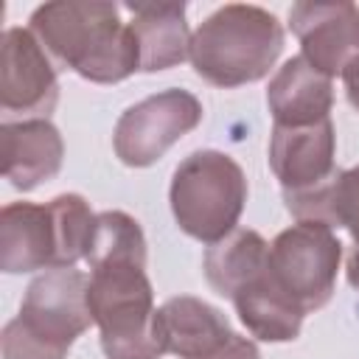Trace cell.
<instances>
[{"mask_svg": "<svg viewBox=\"0 0 359 359\" xmlns=\"http://www.w3.org/2000/svg\"><path fill=\"white\" fill-rule=\"evenodd\" d=\"M31 34L62 67L93 84H118L140 70V50L115 3L56 0L34 8Z\"/></svg>", "mask_w": 359, "mask_h": 359, "instance_id": "6da1fadb", "label": "cell"}, {"mask_svg": "<svg viewBox=\"0 0 359 359\" xmlns=\"http://www.w3.org/2000/svg\"><path fill=\"white\" fill-rule=\"evenodd\" d=\"M283 50V25L261 6L227 3L191 36V65L213 87H241L264 79Z\"/></svg>", "mask_w": 359, "mask_h": 359, "instance_id": "7a4b0ae2", "label": "cell"}, {"mask_svg": "<svg viewBox=\"0 0 359 359\" xmlns=\"http://www.w3.org/2000/svg\"><path fill=\"white\" fill-rule=\"evenodd\" d=\"M87 289L90 278L73 266L36 275L20 314L3 328V359H67L70 345L93 325Z\"/></svg>", "mask_w": 359, "mask_h": 359, "instance_id": "3957f363", "label": "cell"}, {"mask_svg": "<svg viewBox=\"0 0 359 359\" xmlns=\"http://www.w3.org/2000/svg\"><path fill=\"white\" fill-rule=\"evenodd\" d=\"M87 303L107 359H160L165 353L146 261L93 264Z\"/></svg>", "mask_w": 359, "mask_h": 359, "instance_id": "277c9868", "label": "cell"}, {"mask_svg": "<svg viewBox=\"0 0 359 359\" xmlns=\"http://www.w3.org/2000/svg\"><path fill=\"white\" fill-rule=\"evenodd\" d=\"M168 202L185 236L202 244H216L230 236L241 219L247 202V177L230 154L202 149L177 165Z\"/></svg>", "mask_w": 359, "mask_h": 359, "instance_id": "5b68a950", "label": "cell"}, {"mask_svg": "<svg viewBox=\"0 0 359 359\" xmlns=\"http://www.w3.org/2000/svg\"><path fill=\"white\" fill-rule=\"evenodd\" d=\"M339 261L342 244L323 222H297L269 244V275L306 314L331 300Z\"/></svg>", "mask_w": 359, "mask_h": 359, "instance_id": "8992f818", "label": "cell"}, {"mask_svg": "<svg viewBox=\"0 0 359 359\" xmlns=\"http://www.w3.org/2000/svg\"><path fill=\"white\" fill-rule=\"evenodd\" d=\"M202 121V104L194 93L171 87L129 107L112 135L115 154L129 168L157 163L180 137L194 132Z\"/></svg>", "mask_w": 359, "mask_h": 359, "instance_id": "52a82bcc", "label": "cell"}, {"mask_svg": "<svg viewBox=\"0 0 359 359\" xmlns=\"http://www.w3.org/2000/svg\"><path fill=\"white\" fill-rule=\"evenodd\" d=\"M289 25L300 39L303 59L323 76H359V6L337 3H294Z\"/></svg>", "mask_w": 359, "mask_h": 359, "instance_id": "ba28073f", "label": "cell"}, {"mask_svg": "<svg viewBox=\"0 0 359 359\" xmlns=\"http://www.w3.org/2000/svg\"><path fill=\"white\" fill-rule=\"evenodd\" d=\"M59 101V79L48 50L31 28H6L3 67H0V104L8 115L48 118Z\"/></svg>", "mask_w": 359, "mask_h": 359, "instance_id": "9c48e42d", "label": "cell"}, {"mask_svg": "<svg viewBox=\"0 0 359 359\" xmlns=\"http://www.w3.org/2000/svg\"><path fill=\"white\" fill-rule=\"evenodd\" d=\"M334 154L337 135L331 118L311 126H272L269 168L283 194H303L331 182L339 174Z\"/></svg>", "mask_w": 359, "mask_h": 359, "instance_id": "30bf717a", "label": "cell"}, {"mask_svg": "<svg viewBox=\"0 0 359 359\" xmlns=\"http://www.w3.org/2000/svg\"><path fill=\"white\" fill-rule=\"evenodd\" d=\"M0 269H59V227L50 202H8L0 213Z\"/></svg>", "mask_w": 359, "mask_h": 359, "instance_id": "8fae6325", "label": "cell"}, {"mask_svg": "<svg viewBox=\"0 0 359 359\" xmlns=\"http://www.w3.org/2000/svg\"><path fill=\"white\" fill-rule=\"evenodd\" d=\"M3 143V177L17 191H34L36 185L53 180L62 168L65 143L59 129L48 118L6 121L0 126Z\"/></svg>", "mask_w": 359, "mask_h": 359, "instance_id": "7c38bea8", "label": "cell"}, {"mask_svg": "<svg viewBox=\"0 0 359 359\" xmlns=\"http://www.w3.org/2000/svg\"><path fill=\"white\" fill-rule=\"evenodd\" d=\"M266 104L275 126H311L331 118L334 84L303 56H292L272 76Z\"/></svg>", "mask_w": 359, "mask_h": 359, "instance_id": "4fadbf2b", "label": "cell"}, {"mask_svg": "<svg viewBox=\"0 0 359 359\" xmlns=\"http://www.w3.org/2000/svg\"><path fill=\"white\" fill-rule=\"evenodd\" d=\"M157 331L165 353L180 359H202L233 337L227 317L191 294L171 297L157 309Z\"/></svg>", "mask_w": 359, "mask_h": 359, "instance_id": "5bb4252c", "label": "cell"}, {"mask_svg": "<svg viewBox=\"0 0 359 359\" xmlns=\"http://www.w3.org/2000/svg\"><path fill=\"white\" fill-rule=\"evenodd\" d=\"M126 11L143 73L168 70L188 59L194 34L185 22V3H129Z\"/></svg>", "mask_w": 359, "mask_h": 359, "instance_id": "9a60e30c", "label": "cell"}, {"mask_svg": "<svg viewBox=\"0 0 359 359\" xmlns=\"http://www.w3.org/2000/svg\"><path fill=\"white\" fill-rule=\"evenodd\" d=\"M238 320L261 342H292L303 328L306 311L275 283L269 275V261L261 275L244 283L233 297Z\"/></svg>", "mask_w": 359, "mask_h": 359, "instance_id": "2e32d148", "label": "cell"}, {"mask_svg": "<svg viewBox=\"0 0 359 359\" xmlns=\"http://www.w3.org/2000/svg\"><path fill=\"white\" fill-rule=\"evenodd\" d=\"M269 261V244L250 227H236L222 241L210 244L202 261L208 283L222 294L233 297L244 283L264 272Z\"/></svg>", "mask_w": 359, "mask_h": 359, "instance_id": "e0dca14e", "label": "cell"}, {"mask_svg": "<svg viewBox=\"0 0 359 359\" xmlns=\"http://www.w3.org/2000/svg\"><path fill=\"white\" fill-rule=\"evenodd\" d=\"M84 261L87 266L101 261H146V238L137 219H132L123 210L98 213Z\"/></svg>", "mask_w": 359, "mask_h": 359, "instance_id": "ac0fdd59", "label": "cell"}, {"mask_svg": "<svg viewBox=\"0 0 359 359\" xmlns=\"http://www.w3.org/2000/svg\"><path fill=\"white\" fill-rule=\"evenodd\" d=\"M334 224L345 227L359 244V165L339 171L334 185Z\"/></svg>", "mask_w": 359, "mask_h": 359, "instance_id": "d6986e66", "label": "cell"}, {"mask_svg": "<svg viewBox=\"0 0 359 359\" xmlns=\"http://www.w3.org/2000/svg\"><path fill=\"white\" fill-rule=\"evenodd\" d=\"M202 359H261V353H258V345L252 339H247V337L233 331V337L222 348H216L213 353H208Z\"/></svg>", "mask_w": 359, "mask_h": 359, "instance_id": "ffe728a7", "label": "cell"}, {"mask_svg": "<svg viewBox=\"0 0 359 359\" xmlns=\"http://www.w3.org/2000/svg\"><path fill=\"white\" fill-rule=\"evenodd\" d=\"M345 275H348V283H351L353 289H359V244H351V250H348Z\"/></svg>", "mask_w": 359, "mask_h": 359, "instance_id": "44dd1931", "label": "cell"}, {"mask_svg": "<svg viewBox=\"0 0 359 359\" xmlns=\"http://www.w3.org/2000/svg\"><path fill=\"white\" fill-rule=\"evenodd\" d=\"M345 95H348L351 107L359 112V76H353V79H345Z\"/></svg>", "mask_w": 359, "mask_h": 359, "instance_id": "7402d4cb", "label": "cell"}]
</instances>
